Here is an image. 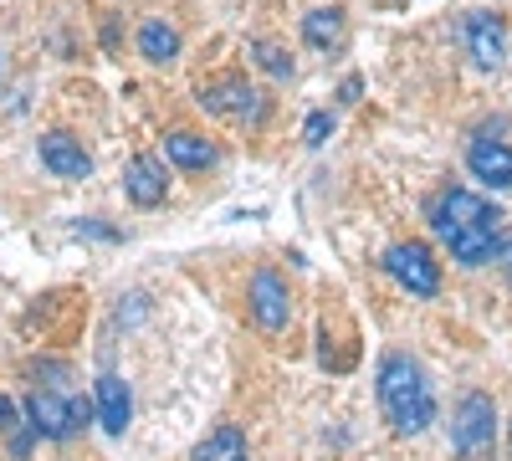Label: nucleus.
I'll use <instances>...</instances> for the list:
<instances>
[{
	"instance_id": "nucleus-1",
	"label": "nucleus",
	"mask_w": 512,
	"mask_h": 461,
	"mask_svg": "<svg viewBox=\"0 0 512 461\" xmlns=\"http://www.w3.org/2000/svg\"><path fill=\"white\" fill-rule=\"evenodd\" d=\"M502 211L492 200H482L477 190H441L431 200V231L451 246V257L461 267H487L497 262V251H502Z\"/></svg>"
},
{
	"instance_id": "nucleus-2",
	"label": "nucleus",
	"mask_w": 512,
	"mask_h": 461,
	"mask_svg": "<svg viewBox=\"0 0 512 461\" xmlns=\"http://www.w3.org/2000/svg\"><path fill=\"white\" fill-rule=\"evenodd\" d=\"M374 395H379V415L395 436H420L436 426V390L431 374L420 369V359L390 349L374 369Z\"/></svg>"
},
{
	"instance_id": "nucleus-3",
	"label": "nucleus",
	"mask_w": 512,
	"mask_h": 461,
	"mask_svg": "<svg viewBox=\"0 0 512 461\" xmlns=\"http://www.w3.org/2000/svg\"><path fill=\"white\" fill-rule=\"evenodd\" d=\"M72 380V374H67ZM31 385L26 390V431L31 436H41V441H72L82 426L98 415V405L82 395V390H72V385Z\"/></svg>"
},
{
	"instance_id": "nucleus-4",
	"label": "nucleus",
	"mask_w": 512,
	"mask_h": 461,
	"mask_svg": "<svg viewBox=\"0 0 512 461\" xmlns=\"http://www.w3.org/2000/svg\"><path fill=\"white\" fill-rule=\"evenodd\" d=\"M451 451L461 461H492L497 451V405L487 390H466L451 410Z\"/></svg>"
},
{
	"instance_id": "nucleus-5",
	"label": "nucleus",
	"mask_w": 512,
	"mask_h": 461,
	"mask_svg": "<svg viewBox=\"0 0 512 461\" xmlns=\"http://www.w3.org/2000/svg\"><path fill=\"white\" fill-rule=\"evenodd\" d=\"M195 103L205 113H216L226 123H262L267 118V93L262 88H251L246 77H216V82H200L195 88Z\"/></svg>"
},
{
	"instance_id": "nucleus-6",
	"label": "nucleus",
	"mask_w": 512,
	"mask_h": 461,
	"mask_svg": "<svg viewBox=\"0 0 512 461\" xmlns=\"http://www.w3.org/2000/svg\"><path fill=\"white\" fill-rule=\"evenodd\" d=\"M379 267L390 272L405 292H415V298H436L441 292V262L425 241H395L390 251H384Z\"/></svg>"
},
{
	"instance_id": "nucleus-7",
	"label": "nucleus",
	"mask_w": 512,
	"mask_h": 461,
	"mask_svg": "<svg viewBox=\"0 0 512 461\" xmlns=\"http://www.w3.org/2000/svg\"><path fill=\"white\" fill-rule=\"evenodd\" d=\"M246 313L262 333H282L292 323V292H287V277H277L272 267L251 272L246 282Z\"/></svg>"
},
{
	"instance_id": "nucleus-8",
	"label": "nucleus",
	"mask_w": 512,
	"mask_h": 461,
	"mask_svg": "<svg viewBox=\"0 0 512 461\" xmlns=\"http://www.w3.org/2000/svg\"><path fill=\"white\" fill-rule=\"evenodd\" d=\"M461 36H466V52L482 72H497L507 62V21L497 11H472L461 21Z\"/></svg>"
},
{
	"instance_id": "nucleus-9",
	"label": "nucleus",
	"mask_w": 512,
	"mask_h": 461,
	"mask_svg": "<svg viewBox=\"0 0 512 461\" xmlns=\"http://www.w3.org/2000/svg\"><path fill=\"white\" fill-rule=\"evenodd\" d=\"M466 170H472V180H482L487 190H512V144L477 134L466 144Z\"/></svg>"
},
{
	"instance_id": "nucleus-10",
	"label": "nucleus",
	"mask_w": 512,
	"mask_h": 461,
	"mask_svg": "<svg viewBox=\"0 0 512 461\" xmlns=\"http://www.w3.org/2000/svg\"><path fill=\"white\" fill-rule=\"evenodd\" d=\"M123 195L139 205V211H154V205H164L169 195V180H164V159L159 154H134L123 170Z\"/></svg>"
},
{
	"instance_id": "nucleus-11",
	"label": "nucleus",
	"mask_w": 512,
	"mask_h": 461,
	"mask_svg": "<svg viewBox=\"0 0 512 461\" xmlns=\"http://www.w3.org/2000/svg\"><path fill=\"white\" fill-rule=\"evenodd\" d=\"M36 154H41V164H47V170H52L57 180H88V175H93V154L82 149L72 134H62V129L41 134Z\"/></svg>"
},
{
	"instance_id": "nucleus-12",
	"label": "nucleus",
	"mask_w": 512,
	"mask_h": 461,
	"mask_svg": "<svg viewBox=\"0 0 512 461\" xmlns=\"http://www.w3.org/2000/svg\"><path fill=\"white\" fill-rule=\"evenodd\" d=\"M93 405H98V426H103L108 436H123L128 421H134V395H128V380H123V374H98Z\"/></svg>"
},
{
	"instance_id": "nucleus-13",
	"label": "nucleus",
	"mask_w": 512,
	"mask_h": 461,
	"mask_svg": "<svg viewBox=\"0 0 512 461\" xmlns=\"http://www.w3.org/2000/svg\"><path fill=\"white\" fill-rule=\"evenodd\" d=\"M164 159H169V164H180V170H190V175H205V170H216V164H221V149L210 144L205 134L180 129V134H169V139H164Z\"/></svg>"
},
{
	"instance_id": "nucleus-14",
	"label": "nucleus",
	"mask_w": 512,
	"mask_h": 461,
	"mask_svg": "<svg viewBox=\"0 0 512 461\" xmlns=\"http://www.w3.org/2000/svg\"><path fill=\"white\" fill-rule=\"evenodd\" d=\"M190 461H251L246 431H241V426H231V421H221V426H210V431H205V436L195 441Z\"/></svg>"
},
{
	"instance_id": "nucleus-15",
	"label": "nucleus",
	"mask_w": 512,
	"mask_h": 461,
	"mask_svg": "<svg viewBox=\"0 0 512 461\" xmlns=\"http://www.w3.org/2000/svg\"><path fill=\"white\" fill-rule=\"evenodd\" d=\"M344 36H349L344 6H318V11L303 16V41L313 52H338V47H344Z\"/></svg>"
},
{
	"instance_id": "nucleus-16",
	"label": "nucleus",
	"mask_w": 512,
	"mask_h": 461,
	"mask_svg": "<svg viewBox=\"0 0 512 461\" xmlns=\"http://www.w3.org/2000/svg\"><path fill=\"white\" fill-rule=\"evenodd\" d=\"M180 47H185V41H180V31L175 26H169V21H144L139 26V57L144 62H154V67H169V62H180Z\"/></svg>"
},
{
	"instance_id": "nucleus-17",
	"label": "nucleus",
	"mask_w": 512,
	"mask_h": 461,
	"mask_svg": "<svg viewBox=\"0 0 512 461\" xmlns=\"http://www.w3.org/2000/svg\"><path fill=\"white\" fill-rule=\"evenodd\" d=\"M251 57H256V67H262L267 77H277V82H287V77L297 72L292 57L277 47V41H267V36H256V41H251Z\"/></svg>"
},
{
	"instance_id": "nucleus-18",
	"label": "nucleus",
	"mask_w": 512,
	"mask_h": 461,
	"mask_svg": "<svg viewBox=\"0 0 512 461\" xmlns=\"http://www.w3.org/2000/svg\"><path fill=\"white\" fill-rule=\"evenodd\" d=\"M328 139H333V113H328V108L308 113V123H303V144H308V149H323Z\"/></svg>"
},
{
	"instance_id": "nucleus-19",
	"label": "nucleus",
	"mask_w": 512,
	"mask_h": 461,
	"mask_svg": "<svg viewBox=\"0 0 512 461\" xmlns=\"http://www.w3.org/2000/svg\"><path fill=\"white\" fill-rule=\"evenodd\" d=\"M26 405H16L11 395H0V436H16L21 426H26V415H21Z\"/></svg>"
},
{
	"instance_id": "nucleus-20",
	"label": "nucleus",
	"mask_w": 512,
	"mask_h": 461,
	"mask_svg": "<svg viewBox=\"0 0 512 461\" xmlns=\"http://www.w3.org/2000/svg\"><path fill=\"white\" fill-rule=\"evenodd\" d=\"M359 93H364L359 77H344V82H338V103H359Z\"/></svg>"
},
{
	"instance_id": "nucleus-21",
	"label": "nucleus",
	"mask_w": 512,
	"mask_h": 461,
	"mask_svg": "<svg viewBox=\"0 0 512 461\" xmlns=\"http://www.w3.org/2000/svg\"><path fill=\"white\" fill-rule=\"evenodd\" d=\"M497 267H502V277H507V287H512V231L502 236V251H497Z\"/></svg>"
},
{
	"instance_id": "nucleus-22",
	"label": "nucleus",
	"mask_w": 512,
	"mask_h": 461,
	"mask_svg": "<svg viewBox=\"0 0 512 461\" xmlns=\"http://www.w3.org/2000/svg\"><path fill=\"white\" fill-rule=\"evenodd\" d=\"M507 446H512V426H507Z\"/></svg>"
},
{
	"instance_id": "nucleus-23",
	"label": "nucleus",
	"mask_w": 512,
	"mask_h": 461,
	"mask_svg": "<svg viewBox=\"0 0 512 461\" xmlns=\"http://www.w3.org/2000/svg\"><path fill=\"white\" fill-rule=\"evenodd\" d=\"M0 67H6V57H0Z\"/></svg>"
}]
</instances>
